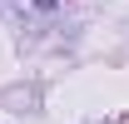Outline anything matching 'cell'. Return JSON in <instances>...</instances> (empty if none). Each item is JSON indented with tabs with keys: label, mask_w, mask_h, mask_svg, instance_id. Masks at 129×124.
<instances>
[{
	"label": "cell",
	"mask_w": 129,
	"mask_h": 124,
	"mask_svg": "<svg viewBox=\"0 0 129 124\" xmlns=\"http://www.w3.org/2000/svg\"><path fill=\"white\" fill-rule=\"evenodd\" d=\"M55 5H60V0H35V10H45V15L55 10Z\"/></svg>",
	"instance_id": "6da1fadb"
}]
</instances>
